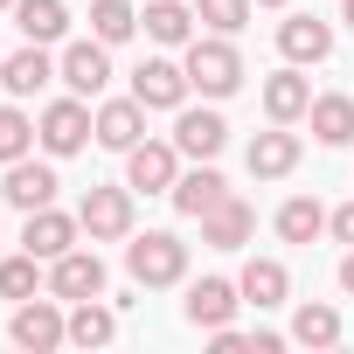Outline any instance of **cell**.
<instances>
[{
  "label": "cell",
  "mask_w": 354,
  "mask_h": 354,
  "mask_svg": "<svg viewBox=\"0 0 354 354\" xmlns=\"http://www.w3.org/2000/svg\"><path fill=\"white\" fill-rule=\"evenodd\" d=\"M0 15H15V0H0Z\"/></svg>",
  "instance_id": "cell-37"
},
{
  "label": "cell",
  "mask_w": 354,
  "mask_h": 354,
  "mask_svg": "<svg viewBox=\"0 0 354 354\" xmlns=\"http://www.w3.org/2000/svg\"><path fill=\"white\" fill-rule=\"evenodd\" d=\"M188 63H174V56H146L139 70H132V97L146 104V111H181L188 104Z\"/></svg>",
  "instance_id": "cell-7"
},
{
  "label": "cell",
  "mask_w": 354,
  "mask_h": 354,
  "mask_svg": "<svg viewBox=\"0 0 354 354\" xmlns=\"http://www.w3.org/2000/svg\"><path fill=\"white\" fill-rule=\"evenodd\" d=\"M77 236H84V223H77V216H63L56 202H49V209H28V216H21V250H35L42 264H56L63 250H77Z\"/></svg>",
  "instance_id": "cell-10"
},
{
  "label": "cell",
  "mask_w": 354,
  "mask_h": 354,
  "mask_svg": "<svg viewBox=\"0 0 354 354\" xmlns=\"http://www.w3.org/2000/svg\"><path fill=\"white\" fill-rule=\"evenodd\" d=\"M340 292H347V299H354V250H347V257H340Z\"/></svg>",
  "instance_id": "cell-34"
},
{
  "label": "cell",
  "mask_w": 354,
  "mask_h": 354,
  "mask_svg": "<svg viewBox=\"0 0 354 354\" xmlns=\"http://www.w3.org/2000/svg\"><path fill=\"white\" fill-rule=\"evenodd\" d=\"M278 49H285V63H326L333 56V21H319V15H285L278 21Z\"/></svg>",
  "instance_id": "cell-16"
},
{
  "label": "cell",
  "mask_w": 354,
  "mask_h": 354,
  "mask_svg": "<svg viewBox=\"0 0 354 354\" xmlns=\"http://www.w3.org/2000/svg\"><path fill=\"white\" fill-rule=\"evenodd\" d=\"M49 77H56V56H49V42H28V49H15L8 63H0V91H8V97H35Z\"/></svg>",
  "instance_id": "cell-20"
},
{
  "label": "cell",
  "mask_w": 354,
  "mask_h": 354,
  "mask_svg": "<svg viewBox=\"0 0 354 354\" xmlns=\"http://www.w3.org/2000/svg\"><path fill=\"white\" fill-rule=\"evenodd\" d=\"M21 153H35V118L21 104H0V167L21 160Z\"/></svg>",
  "instance_id": "cell-30"
},
{
  "label": "cell",
  "mask_w": 354,
  "mask_h": 354,
  "mask_svg": "<svg viewBox=\"0 0 354 354\" xmlns=\"http://www.w3.org/2000/svg\"><path fill=\"white\" fill-rule=\"evenodd\" d=\"M306 125H313L319 146H354V97L347 91H319L313 111H306Z\"/></svg>",
  "instance_id": "cell-23"
},
{
  "label": "cell",
  "mask_w": 354,
  "mask_h": 354,
  "mask_svg": "<svg viewBox=\"0 0 354 354\" xmlns=\"http://www.w3.org/2000/svg\"><path fill=\"white\" fill-rule=\"evenodd\" d=\"M181 63H188V84H195L209 104H223V97H236V91H243V56H236V42H230V35H195Z\"/></svg>",
  "instance_id": "cell-2"
},
{
  "label": "cell",
  "mask_w": 354,
  "mask_h": 354,
  "mask_svg": "<svg viewBox=\"0 0 354 354\" xmlns=\"http://www.w3.org/2000/svg\"><path fill=\"white\" fill-rule=\"evenodd\" d=\"M8 333H15V347L49 354V347H63V340H70V313H63V299H56V292H49V299H21V306H15V319H8Z\"/></svg>",
  "instance_id": "cell-5"
},
{
  "label": "cell",
  "mask_w": 354,
  "mask_h": 354,
  "mask_svg": "<svg viewBox=\"0 0 354 354\" xmlns=\"http://www.w3.org/2000/svg\"><path fill=\"white\" fill-rule=\"evenodd\" d=\"M146 139V104L139 97H104L97 104V146L104 153H132Z\"/></svg>",
  "instance_id": "cell-19"
},
{
  "label": "cell",
  "mask_w": 354,
  "mask_h": 354,
  "mask_svg": "<svg viewBox=\"0 0 354 354\" xmlns=\"http://www.w3.org/2000/svg\"><path fill=\"white\" fill-rule=\"evenodd\" d=\"M49 292L63 299V306H77V299H104V257L97 250H63L56 264H49Z\"/></svg>",
  "instance_id": "cell-11"
},
{
  "label": "cell",
  "mask_w": 354,
  "mask_h": 354,
  "mask_svg": "<svg viewBox=\"0 0 354 354\" xmlns=\"http://www.w3.org/2000/svg\"><path fill=\"white\" fill-rule=\"evenodd\" d=\"M326 236H333V243H347V250H354V202H340V209H333V216H326Z\"/></svg>",
  "instance_id": "cell-32"
},
{
  "label": "cell",
  "mask_w": 354,
  "mask_h": 354,
  "mask_svg": "<svg viewBox=\"0 0 354 354\" xmlns=\"http://www.w3.org/2000/svg\"><path fill=\"white\" fill-rule=\"evenodd\" d=\"M250 8L257 0H195V21L209 35H236V28H250Z\"/></svg>",
  "instance_id": "cell-31"
},
{
  "label": "cell",
  "mask_w": 354,
  "mask_h": 354,
  "mask_svg": "<svg viewBox=\"0 0 354 354\" xmlns=\"http://www.w3.org/2000/svg\"><path fill=\"white\" fill-rule=\"evenodd\" d=\"M278 347H285V333H271V326H257V333H250V354H278Z\"/></svg>",
  "instance_id": "cell-33"
},
{
  "label": "cell",
  "mask_w": 354,
  "mask_h": 354,
  "mask_svg": "<svg viewBox=\"0 0 354 354\" xmlns=\"http://www.w3.org/2000/svg\"><path fill=\"white\" fill-rule=\"evenodd\" d=\"M42 285H49V264H42L35 250H21V257H0V299H15V306H21V299H35Z\"/></svg>",
  "instance_id": "cell-27"
},
{
  "label": "cell",
  "mask_w": 354,
  "mask_h": 354,
  "mask_svg": "<svg viewBox=\"0 0 354 354\" xmlns=\"http://www.w3.org/2000/svg\"><path fill=\"white\" fill-rule=\"evenodd\" d=\"M340 21H347V28H354V0H340Z\"/></svg>",
  "instance_id": "cell-35"
},
{
  "label": "cell",
  "mask_w": 354,
  "mask_h": 354,
  "mask_svg": "<svg viewBox=\"0 0 354 354\" xmlns=\"http://www.w3.org/2000/svg\"><path fill=\"white\" fill-rule=\"evenodd\" d=\"M174 146H181V160H216L230 146V118L216 104H202V111L181 104V118H174Z\"/></svg>",
  "instance_id": "cell-13"
},
{
  "label": "cell",
  "mask_w": 354,
  "mask_h": 354,
  "mask_svg": "<svg viewBox=\"0 0 354 354\" xmlns=\"http://www.w3.org/2000/svg\"><path fill=\"white\" fill-rule=\"evenodd\" d=\"M15 28L28 42H63L70 35V8L63 0H15Z\"/></svg>",
  "instance_id": "cell-25"
},
{
  "label": "cell",
  "mask_w": 354,
  "mask_h": 354,
  "mask_svg": "<svg viewBox=\"0 0 354 354\" xmlns=\"http://www.w3.org/2000/svg\"><path fill=\"white\" fill-rule=\"evenodd\" d=\"M56 160H35V153H21V160H8V181H0V202H8V209H49L56 202Z\"/></svg>",
  "instance_id": "cell-8"
},
{
  "label": "cell",
  "mask_w": 354,
  "mask_h": 354,
  "mask_svg": "<svg viewBox=\"0 0 354 354\" xmlns=\"http://www.w3.org/2000/svg\"><path fill=\"white\" fill-rule=\"evenodd\" d=\"M250 236H257V209H250V202L230 188V195H223V202L202 216V243H209V250H243Z\"/></svg>",
  "instance_id": "cell-14"
},
{
  "label": "cell",
  "mask_w": 354,
  "mask_h": 354,
  "mask_svg": "<svg viewBox=\"0 0 354 354\" xmlns=\"http://www.w3.org/2000/svg\"><path fill=\"white\" fill-rule=\"evenodd\" d=\"M223 195H230V181H223V174H216V160H195V167L181 174V181H174V195H167V202L181 209L188 223H202V216H209V209H216Z\"/></svg>",
  "instance_id": "cell-17"
},
{
  "label": "cell",
  "mask_w": 354,
  "mask_h": 354,
  "mask_svg": "<svg viewBox=\"0 0 354 354\" xmlns=\"http://www.w3.org/2000/svg\"><path fill=\"white\" fill-rule=\"evenodd\" d=\"M111 340H118V306L77 299L70 306V347H111Z\"/></svg>",
  "instance_id": "cell-24"
},
{
  "label": "cell",
  "mask_w": 354,
  "mask_h": 354,
  "mask_svg": "<svg viewBox=\"0 0 354 354\" xmlns=\"http://www.w3.org/2000/svg\"><path fill=\"white\" fill-rule=\"evenodd\" d=\"M236 292H243V306L271 313V306H285V299H292V271H285L278 257H250V264H243V278H236Z\"/></svg>",
  "instance_id": "cell-21"
},
{
  "label": "cell",
  "mask_w": 354,
  "mask_h": 354,
  "mask_svg": "<svg viewBox=\"0 0 354 354\" xmlns=\"http://www.w3.org/2000/svg\"><path fill=\"white\" fill-rule=\"evenodd\" d=\"M125 271H132V285L139 292H167V285H181L188 278V243L174 236V230H132L125 236Z\"/></svg>",
  "instance_id": "cell-1"
},
{
  "label": "cell",
  "mask_w": 354,
  "mask_h": 354,
  "mask_svg": "<svg viewBox=\"0 0 354 354\" xmlns=\"http://www.w3.org/2000/svg\"><path fill=\"white\" fill-rule=\"evenodd\" d=\"M97 139V111H91V97H56V104H42V118H35V146L49 153V160H70V153H84Z\"/></svg>",
  "instance_id": "cell-3"
},
{
  "label": "cell",
  "mask_w": 354,
  "mask_h": 354,
  "mask_svg": "<svg viewBox=\"0 0 354 354\" xmlns=\"http://www.w3.org/2000/svg\"><path fill=\"white\" fill-rule=\"evenodd\" d=\"M257 8H292V0H257Z\"/></svg>",
  "instance_id": "cell-36"
},
{
  "label": "cell",
  "mask_w": 354,
  "mask_h": 354,
  "mask_svg": "<svg viewBox=\"0 0 354 354\" xmlns=\"http://www.w3.org/2000/svg\"><path fill=\"white\" fill-rule=\"evenodd\" d=\"M306 111H313V84L299 77V63L271 70V77H264V118H271V125H299Z\"/></svg>",
  "instance_id": "cell-18"
},
{
  "label": "cell",
  "mask_w": 354,
  "mask_h": 354,
  "mask_svg": "<svg viewBox=\"0 0 354 354\" xmlns=\"http://www.w3.org/2000/svg\"><path fill=\"white\" fill-rule=\"evenodd\" d=\"M56 77H63L77 97H104V84H111V42H97V35H84V42H63V56H56Z\"/></svg>",
  "instance_id": "cell-9"
},
{
  "label": "cell",
  "mask_w": 354,
  "mask_h": 354,
  "mask_svg": "<svg viewBox=\"0 0 354 354\" xmlns=\"http://www.w3.org/2000/svg\"><path fill=\"white\" fill-rule=\"evenodd\" d=\"M139 28H146L160 49H188V42H195V8H181V0H146V8H139Z\"/></svg>",
  "instance_id": "cell-22"
},
{
  "label": "cell",
  "mask_w": 354,
  "mask_h": 354,
  "mask_svg": "<svg viewBox=\"0 0 354 354\" xmlns=\"http://www.w3.org/2000/svg\"><path fill=\"white\" fill-rule=\"evenodd\" d=\"M236 306H243V292H236V278H195V285H188V299H181V313H188V326H202V333H216V326H230V319H236Z\"/></svg>",
  "instance_id": "cell-12"
},
{
  "label": "cell",
  "mask_w": 354,
  "mask_h": 354,
  "mask_svg": "<svg viewBox=\"0 0 354 354\" xmlns=\"http://www.w3.org/2000/svg\"><path fill=\"white\" fill-rule=\"evenodd\" d=\"M77 223L91 243H125L132 236V188H84Z\"/></svg>",
  "instance_id": "cell-6"
},
{
  "label": "cell",
  "mask_w": 354,
  "mask_h": 354,
  "mask_svg": "<svg viewBox=\"0 0 354 354\" xmlns=\"http://www.w3.org/2000/svg\"><path fill=\"white\" fill-rule=\"evenodd\" d=\"M292 340H299V347H340V306L306 299V306L292 313Z\"/></svg>",
  "instance_id": "cell-26"
},
{
  "label": "cell",
  "mask_w": 354,
  "mask_h": 354,
  "mask_svg": "<svg viewBox=\"0 0 354 354\" xmlns=\"http://www.w3.org/2000/svg\"><path fill=\"white\" fill-rule=\"evenodd\" d=\"M299 132L292 125H271V132H257L250 139V153H243V167H250V181H285V174L299 167Z\"/></svg>",
  "instance_id": "cell-15"
},
{
  "label": "cell",
  "mask_w": 354,
  "mask_h": 354,
  "mask_svg": "<svg viewBox=\"0 0 354 354\" xmlns=\"http://www.w3.org/2000/svg\"><path fill=\"white\" fill-rule=\"evenodd\" d=\"M91 35L97 42H132L139 35V8H132V0H91Z\"/></svg>",
  "instance_id": "cell-28"
},
{
  "label": "cell",
  "mask_w": 354,
  "mask_h": 354,
  "mask_svg": "<svg viewBox=\"0 0 354 354\" xmlns=\"http://www.w3.org/2000/svg\"><path fill=\"white\" fill-rule=\"evenodd\" d=\"M174 181H181V146L174 139H139L125 153V188L132 195H174Z\"/></svg>",
  "instance_id": "cell-4"
},
{
  "label": "cell",
  "mask_w": 354,
  "mask_h": 354,
  "mask_svg": "<svg viewBox=\"0 0 354 354\" xmlns=\"http://www.w3.org/2000/svg\"><path fill=\"white\" fill-rule=\"evenodd\" d=\"M278 236H285V243H313V236H326V209H319L313 195H292V202L278 209Z\"/></svg>",
  "instance_id": "cell-29"
}]
</instances>
